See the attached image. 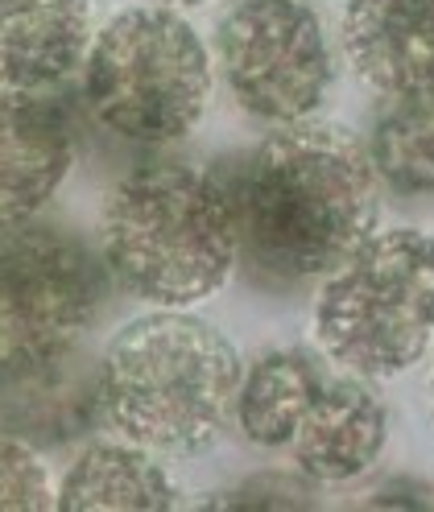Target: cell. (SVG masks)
Here are the masks:
<instances>
[{
	"label": "cell",
	"mask_w": 434,
	"mask_h": 512,
	"mask_svg": "<svg viewBox=\"0 0 434 512\" xmlns=\"http://www.w3.org/2000/svg\"><path fill=\"white\" fill-rule=\"evenodd\" d=\"M79 75L91 116L137 145L186 141L215 87L211 50L170 5L120 9L91 42Z\"/></svg>",
	"instance_id": "5"
},
{
	"label": "cell",
	"mask_w": 434,
	"mask_h": 512,
	"mask_svg": "<svg viewBox=\"0 0 434 512\" xmlns=\"http://www.w3.org/2000/svg\"><path fill=\"white\" fill-rule=\"evenodd\" d=\"M389 442V409L352 372L327 376L294 426L290 455L310 484H352L377 467Z\"/></svg>",
	"instance_id": "8"
},
{
	"label": "cell",
	"mask_w": 434,
	"mask_h": 512,
	"mask_svg": "<svg viewBox=\"0 0 434 512\" xmlns=\"http://www.w3.org/2000/svg\"><path fill=\"white\" fill-rule=\"evenodd\" d=\"M434 339V236L368 232L315 294L319 351L360 380L414 368Z\"/></svg>",
	"instance_id": "4"
},
{
	"label": "cell",
	"mask_w": 434,
	"mask_h": 512,
	"mask_svg": "<svg viewBox=\"0 0 434 512\" xmlns=\"http://www.w3.org/2000/svg\"><path fill=\"white\" fill-rule=\"evenodd\" d=\"M344 54L381 95L434 91V0H348Z\"/></svg>",
	"instance_id": "12"
},
{
	"label": "cell",
	"mask_w": 434,
	"mask_h": 512,
	"mask_svg": "<svg viewBox=\"0 0 434 512\" xmlns=\"http://www.w3.org/2000/svg\"><path fill=\"white\" fill-rule=\"evenodd\" d=\"M158 5H170V9H191V5H207V0H158Z\"/></svg>",
	"instance_id": "17"
},
{
	"label": "cell",
	"mask_w": 434,
	"mask_h": 512,
	"mask_svg": "<svg viewBox=\"0 0 434 512\" xmlns=\"http://www.w3.org/2000/svg\"><path fill=\"white\" fill-rule=\"evenodd\" d=\"M178 492L158 455L133 442H96L75 455L54 492L62 512H170Z\"/></svg>",
	"instance_id": "13"
},
{
	"label": "cell",
	"mask_w": 434,
	"mask_h": 512,
	"mask_svg": "<svg viewBox=\"0 0 434 512\" xmlns=\"http://www.w3.org/2000/svg\"><path fill=\"white\" fill-rule=\"evenodd\" d=\"M215 174L236 223V265L261 290L323 281L372 232L381 182L364 141L339 124H277Z\"/></svg>",
	"instance_id": "1"
},
{
	"label": "cell",
	"mask_w": 434,
	"mask_h": 512,
	"mask_svg": "<svg viewBox=\"0 0 434 512\" xmlns=\"http://www.w3.org/2000/svg\"><path fill=\"white\" fill-rule=\"evenodd\" d=\"M319 360L302 347H277L240 372L232 418L253 446H290L294 426L323 384Z\"/></svg>",
	"instance_id": "14"
},
{
	"label": "cell",
	"mask_w": 434,
	"mask_h": 512,
	"mask_svg": "<svg viewBox=\"0 0 434 512\" xmlns=\"http://www.w3.org/2000/svg\"><path fill=\"white\" fill-rule=\"evenodd\" d=\"M211 67L236 108L273 128L310 120L335 83L323 21L306 0H236L215 25Z\"/></svg>",
	"instance_id": "7"
},
{
	"label": "cell",
	"mask_w": 434,
	"mask_h": 512,
	"mask_svg": "<svg viewBox=\"0 0 434 512\" xmlns=\"http://www.w3.org/2000/svg\"><path fill=\"white\" fill-rule=\"evenodd\" d=\"M104 418L100 372L83 351L0 372V434L29 446H62Z\"/></svg>",
	"instance_id": "11"
},
{
	"label": "cell",
	"mask_w": 434,
	"mask_h": 512,
	"mask_svg": "<svg viewBox=\"0 0 434 512\" xmlns=\"http://www.w3.org/2000/svg\"><path fill=\"white\" fill-rule=\"evenodd\" d=\"M364 149L377 182L393 195H434V91L381 95Z\"/></svg>",
	"instance_id": "15"
},
{
	"label": "cell",
	"mask_w": 434,
	"mask_h": 512,
	"mask_svg": "<svg viewBox=\"0 0 434 512\" xmlns=\"http://www.w3.org/2000/svg\"><path fill=\"white\" fill-rule=\"evenodd\" d=\"M108 294V269L75 232L25 219L0 228V372L67 356Z\"/></svg>",
	"instance_id": "6"
},
{
	"label": "cell",
	"mask_w": 434,
	"mask_h": 512,
	"mask_svg": "<svg viewBox=\"0 0 434 512\" xmlns=\"http://www.w3.org/2000/svg\"><path fill=\"white\" fill-rule=\"evenodd\" d=\"M91 42V0H0V91L46 95L83 71Z\"/></svg>",
	"instance_id": "10"
},
{
	"label": "cell",
	"mask_w": 434,
	"mask_h": 512,
	"mask_svg": "<svg viewBox=\"0 0 434 512\" xmlns=\"http://www.w3.org/2000/svg\"><path fill=\"white\" fill-rule=\"evenodd\" d=\"M75 162V133L46 95L0 91V228L34 219Z\"/></svg>",
	"instance_id": "9"
},
{
	"label": "cell",
	"mask_w": 434,
	"mask_h": 512,
	"mask_svg": "<svg viewBox=\"0 0 434 512\" xmlns=\"http://www.w3.org/2000/svg\"><path fill=\"white\" fill-rule=\"evenodd\" d=\"M108 281L149 306L186 310L220 294L236 269V223L215 170L149 162L120 178L100 219Z\"/></svg>",
	"instance_id": "3"
},
{
	"label": "cell",
	"mask_w": 434,
	"mask_h": 512,
	"mask_svg": "<svg viewBox=\"0 0 434 512\" xmlns=\"http://www.w3.org/2000/svg\"><path fill=\"white\" fill-rule=\"evenodd\" d=\"M54 479L29 442L0 434V512H50Z\"/></svg>",
	"instance_id": "16"
},
{
	"label": "cell",
	"mask_w": 434,
	"mask_h": 512,
	"mask_svg": "<svg viewBox=\"0 0 434 512\" xmlns=\"http://www.w3.org/2000/svg\"><path fill=\"white\" fill-rule=\"evenodd\" d=\"M104 422L158 459L211 451L232 422L236 343L199 314L158 306L124 323L96 364Z\"/></svg>",
	"instance_id": "2"
}]
</instances>
